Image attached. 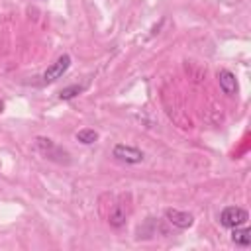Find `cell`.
I'll return each mask as SVG.
<instances>
[{"instance_id":"obj_5","label":"cell","mask_w":251,"mask_h":251,"mask_svg":"<svg viewBox=\"0 0 251 251\" xmlns=\"http://www.w3.org/2000/svg\"><path fill=\"white\" fill-rule=\"evenodd\" d=\"M165 218L171 226L178 227V229H188L192 224H194V216L188 214V212H182V210H175V208H167L165 210Z\"/></svg>"},{"instance_id":"obj_7","label":"cell","mask_w":251,"mask_h":251,"mask_svg":"<svg viewBox=\"0 0 251 251\" xmlns=\"http://www.w3.org/2000/svg\"><path fill=\"white\" fill-rule=\"evenodd\" d=\"M126 218H127V210L124 204H116L112 210H110V216H108V224L112 227H122L126 224Z\"/></svg>"},{"instance_id":"obj_6","label":"cell","mask_w":251,"mask_h":251,"mask_svg":"<svg viewBox=\"0 0 251 251\" xmlns=\"http://www.w3.org/2000/svg\"><path fill=\"white\" fill-rule=\"evenodd\" d=\"M218 82H220V88H222L224 94L233 96L237 92V78L231 71H227V69L218 71Z\"/></svg>"},{"instance_id":"obj_9","label":"cell","mask_w":251,"mask_h":251,"mask_svg":"<svg viewBox=\"0 0 251 251\" xmlns=\"http://www.w3.org/2000/svg\"><path fill=\"white\" fill-rule=\"evenodd\" d=\"M84 88H86V84H69V86H65V88L59 92V100H73V98H76L78 94H82Z\"/></svg>"},{"instance_id":"obj_2","label":"cell","mask_w":251,"mask_h":251,"mask_svg":"<svg viewBox=\"0 0 251 251\" xmlns=\"http://www.w3.org/2000/svg\"><path fill=\"white\" fill-rule=\"evenodd\" d=\"M112 157L118 159L120 163H126V165H137V163H141V161L145 159V155H143L141 149H137V147H133V145H126V143L114 145Z\"/></svg>"},{"instance_id":"obj_4","label":"cell","mask_w":251,"mask_h":251,"mask_svg":"<svg viewBox=\"0 0 251 251\" xmlns=\"http://www.w3.org/2000/svg\"><path fill=\"white\" fill-rule=\"evenodd\" d=\"M69 67H71V57L65 53V55H61L55 63H51L47 69H45V73H43V82L45 84H49V82H55V80H59L67 71H69Z\"/></svg>"},{"instance_id":"obj_10","label":"cell","mask_w":251,"mask_h":251,"mask_svg":"<svg viewBox=\"0 0 251 251\" xmlns=\"http://www.w3.org/2000/svg\"><path fill=\"white\" fill-rule=\"evenodd\" d=\"M75 137H76V141H80L82 145H92V143L98 141V133H96L94 129H90V127H82V129H78Z\"/></svg>"},{"instance_id":"obj_3","label":"cell","mask_w":251,"mask_h":251,"mask_svg":"<svg viewBox=\"0 0 251 251\" xmlns=\"http://www.w3.org/2000/svg\"><path fill=\"white\" fill-rule=\"evenodd\" d=\"M249 220V214L247 210L239 208V206H227L220 212V224L224 227H237V226H243L245 222Z\"/></svg>"},{"instance_id":"obj_1","label":"cell","mask_w":251,"mask_h":251,"mask_svg":"<svg viewBox=\"0 0 251 251\" xmlns=\"http://www.w3.org/2000/svg\"><path fill=\"white\" fill-rule=\"evenodd\" d=\"M35 147H37V151H39L45 159H49V161H55V163H59V165H69V163H71L69 151L63 149V147H59V145H57L53 139H49V137H37V139H35Z\"/></svg>"},{"instance_id":"obj_11","label":"cell","mask_w":251,"mask_h":251,"mask_svg":"<svg viewBox=\"0 0 251 251\" xmlns=\"http://www.w3.org/2000/svg\"><path fill=\"white\" fill-rule=\"evenodd\" d=\"M2 110H4V104H2V102H0V112H2Z\"/></svg>"},{"instance_id":"obj_8","label":"cell","mask_w":251,"mask_h":251,"mask_svg":"<svg viewBox=\"0 0 251 251\" xmlns=\"http://www.w3.org/2000/svg\"><path fill=\"white\" fill-rule=\"evenodd\" d=\"M231 241L239 247H247L251 243V229L249 227H231Z\"/></svg>"}]
</instances>
